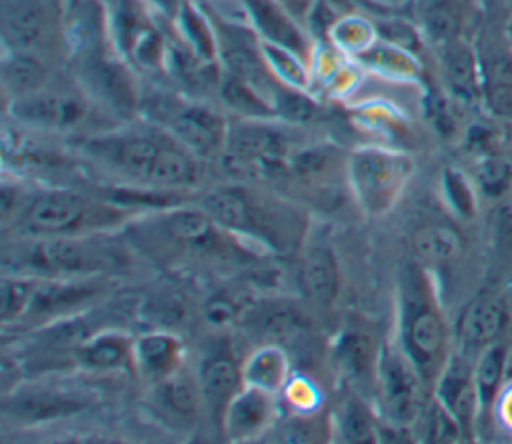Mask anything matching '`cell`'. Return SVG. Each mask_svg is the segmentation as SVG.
Wrapping results in <instances>:
<instances>
[{"mask_svg":"<svg viewBox=\"0 0 512 444\" xmlns=\"http://www.w3.org/2000/svg\"><path fill=\"white\" fill-rule=\"evenodd\" d=\"M124 210L74 190H46L24 206L18 228L38 238L98 234L124 220Z\"/></svg>","mask_w":512,"mask_h":444,"instance_id":"cell-4","label":"cell"},{"mask_svg":"<svg viewBox=\"0 0 512 444\" xmlns=\"http://www.w3.org/2000/svg\"><path fill=\"white\" fill-rule=\"evenodd\" d=\"M442 188L452 210L462 218H472L476 214V194L466 176L458 170H444Z\"/></svg>","mask_w":512,"mask_h":444,"instance_id":"cell-39","label":"cell"},{"mask_svg":"<svg viewBox=\"0 0 512 444\" xmlns=\"http://www.w3.org/2000/svg\"><path fill=\"white\" fill-rule=\"evenodd\" d=\"M56 6L58 0H4L2 38L6 50L38 54L54 34Z\"/></svg>","mask_w":512,"mask_h":444,"instance_id":"cell-12","label":"cell"},{"mask_svg":"<svg viewBox=\"0 0 512 444\" xmlns=\"http://www.w3.org/2000/svg\"><path fill=\"white\" fill-rule=\"evenodd\" d=\"M400 350L424 384L436 382L452 354V336L434 284L418 262H408L398 278Z\"/></svg>","mask_w":512,"mask_h":444,"instance_id":"cell-2","label":"cell"},{"mask_svg":"<svg viewBox=\"0 0 512 444\" xmlns=\"http://www.w3.org/2000/svg\"><path fill=\"white\" fill-rule=\"evenodd\" d=\"M434 398L456 418L464 436L470 438L478 424L474 360L452 352L434 382Z\"/></svg>","mask_w":512,"mask_h":444,"instance_id":"cell-14","label":"cell"},{"mask_svg":"<svg viewBox=\"0 0 512 444\" xmlns=\"http://www.w3.org/2000/svg\"><path fill=\"white\" fill-rule=\"evenodd\" d=\"M412 250L426 264H444L462 254L464 240L452 226L424 224L412 234Z\"/></svg>","mask_w":512,"mask_h":444,"instance_id":"cell-29","label":"cell"},{"mask_svg":"<svg viewBox=\"0 0 512 444\" xmlns=\"http://www.w3.org/2000/svg\"><path fill=\"white\" fill-rule=\"evenodd\" d=\"M424 434L428 442H454L464 436L456 418L434 398L430 406H424Z\"/></svg>","mask_w":512,"mask_h":444,"instance_id":"cell-38","label":"cell"},{"mask_svg":"<svg viewBox=\"0 0 512 444\" xmlns=\"http://www.w3.org/2000/svg\"><path fill=\"white\" fill-rule=\"evenodd\" d=\"M442 68L446 82L454 96L464 102H476L482 98V74L476 50L460 38L440 44Z\"/></svg>","mask_w":512,"mask_h":444,"instance_id":"cell-21","label":"cell"},{"mask_svg":"<svg viewBox=\"0 0 512 444\" xmlns=\"http://www.w3.org/2000/svg\"><path fill=\"white\" fill-rule=\"evenodd\" d=\"M74 356L80 366L90 370H114L132 358V342L118 332H98L84 338Z\"/></svg>","mask_w":512,"mask_h":444,"instance_id":"cell-25","label":"cell"},{"mask_svg":"<svg viewBox=\"0 0 512 444\" xmlns=\"http://www.w3.org/2000/svg\"><path fill=\"white\" fill-rule=\"evenodd\" d=\"M182 344L164 330L142 334L132 342V362L140 374L152 382H160L180 368Z\"/></svg>","mask_w":512,"mask_h":444,"instance_id":"cell-20","label":"cell"},{"mask_svg":"<svg viewBox=\"0 0 512 444\" xmlns=\"http://www.w3.org/2000/svg\"><path fill=\"white\" fill-rule=\"evenodd\" d=\"M246 14L260 40L280 46L296 56H306L308 42L302 30L274 0H242Z\"/></svg>","mask_w":512,"mask_h":444,"instance_id":"cell-19","label":"cell"},{"mask_svg":"<svg viewBox=\"0 0 512 444\" xmlns=\"http://www.w3.org/2000/svg\"><path fill=\"white\" fill-rule=\"evenodd\" d=\"M146 2H150V4H152L160 14H164L166 18H172V20H174L186 0H146Z\"/></svg>","mask_w":512,"mask_h":444,"instance_id":"cell-41","label":"cell"},{"mask_svg":"<svg viewBox=\"0 0 512 444\" xmlns=\"http://www.w3.org/2000/svg\"><path fill=\"white\" fill-rule=\"evenodd\" d=\"M336 358L350 378H360L372 364L370 340L360 332H346L336 348Z\"/></svg>","mask_w":512,"mask_h":444,"instance_id":"cell-37","label":"cell"},{"mask_svg":"<svg viewBox=\"0 0 512 444\" xmlns=\"http://www.w3.org/2000/svg\"><path fill=\"white\" fill-rule=\"evenodd\" d=\"M244 384L256 386L266 392H278L288 378V360L286 354L276 344H266L242 366Z\"/></svg>","mask_w":512,"mask_h":444,"instance_id":"cell-31","label":"cell"},{"mask_svg":"<svg viewBox=\"0 0 512 444\" xmlns=\"http://www.w3.org/2000/svg\"><path fill=\"white\" fill-rule=\"evenodd\" d=\"M502 410L506 412V416H508V420L512 422V392L506 396V408L502 406Z\"/></svg>","mask_w":512,"mask_h":444,"instance_id":"cell-42","label":"cell"},{"mask_svg":"<svg viewBox=\"0 0 512 444\" xmlns=\"http://www.w3.org/2000/svg\"><path fill=\"white\" fill-rule=\"evenodd\" d=\"M274 416V394L244 384L224 410L220 430L230 440H250L266 430Z\"/></svg>","mask_w":512,"mask_h":444,"instance_id":"cell-17","label":"cell"},{"mask_svg":"<svg viewBox=\"0 0 512 444\" xmlns=\"http://www.w3.org/2000/svg\"><path fill=\"white\" fill-rule=\"evenodd\" d=\"M154 400L174 422L182 426V424L194 422L198 412V402L202 398H200L198 382H192L178 370L172 376L156 382Z\"/></svg>","mask_w":512,"mask_h":444,"instance_id":"cell-27","label":"cell"},{"mask_svg":"<svg viewBox=\"0 0 512 444\" xmlns=\"http://www.w3.org/2000/svg\"><path fill=\"white\" fill-rule=\"evenodd\" d=\"M14 414L24 416L28 420H44L54 418L58 414H68L76 408L74 400L56 396L52 392H32L24 396H14Z\"/></svg>","mask_w":512,"mask_h":444,"instance_id":"cell-34","label":"cell"},{"mask_svg":"<svg viewBox=\"0 0 512 444\" xmlns=\"http://www.w3.org/2000/svg\"><path fill=\"white\" fill-rule=\"evenodd\" d=\"M114 50L140 68H152L162 56V38L142 0H106Z\"/></svg>","mask_w":512,"mask_h":444,"instance_id":"cell-11","label":"cell"},{"mask_svg":"<svg viewBox=\"0 0 512 444\" xmlns=\"http://www.w3.org/2000/svg\"><path fill=\"white\" fill-rule=\"evenodd\" d=\"M160 224L168 240L176 246L210 256L224 250V240L220 236L224 228H220L202 206L174 208L160 218Z\"/></svg>","mask_w":512,"mask_h":444,"instance_id":"cell-18","label":"cell"},{"mask_svg":"<svg viewBox=\"0 0 512 444\" xmlns=\"http://www.w3.org/2000/svg\"><path fill=\"white\" fill-rule=\"evenodd\" d=\"M84 150L120 176L156 188H186L198 182V156L154 122L88 138Z\"/></svg>","mask_w":512,"mask_h":444,"instance_id":"cell-1","label":"cell"},{"mask_svg":"<svg viewBox=\"0 0 512 444\" xmlns=\"http://www.w3.org/2000/svg\"><path fill=\"white\" fill-rule=\"evenodd\" d=\"M350 190L358 206L370 214H386L400 198L412 174V160L382 148H358L346 162Z\"/></svg>","mask_w":512,"mask_h":444,"instance_id":"cell-6","label":"cell"},{"mask_svg":"<svg viewBox=\"0 0 512 444\" xmlns=\"http://www.w3.org/2000/svg\"><path fill=\"white\" fill-rule=\"evenodd\" d=\"M338 432L346 442L376 440V426L368 408L360 400H348L338 412Z\"/></svg>","mask_w":512,"mask_h":444,"instance_id":"cell-36","label":"cell"},{"mask_svg":"<svg viewBox=\"0 0 512 444\" xmlns=\"http://www.w3.org/2000/svg\"><path fill=\"white\" fill-rule=\"evenodd\" d=\"M112 242L102 238V232L44 238L28 254V264L40 272L62 276L88 278L92 274L112 272L126 260L120 246Z\"/></svg>","mask_w":512,"mask_h":444,"instance_id":"cell-7","label":"cell"},{"mask_svg":"<svg viewBox=\"0 0 512 444\" xmlns=\"http://www.w3.org/2000/svg\"><path fill=\"white\" fill-rule=\"evenodd\" d=\"M200 206L226 232L250 238L278 252L292 250L304 228L296 210L288 204L258 196L240 186L216 188L202 198Z\"/></svg>","mask_w":512,"mask_h":444,"instance_id":"cell-3","label":"cell"},{"mask_svg":"<svg viewBox=\"0 0 512 444\" xmlns=\"http://www.w3.org/2000/svg\"><path fill=\"white\" fill-rule=\"evenodd\" d=\"M96 292H98V284L88 278H82L80 282L38 284L26 314H40V316L58 314L70 306H78L86 302Z\"/></svg>","mask_w":512,"mask_h":444,"instance_id":"cell-28","label":"cell"},{"mask_svg":"<svg viewBox=\"0 0 512 444\" xmlns=\"http://www.w3.org/2000/svg\"><path fill=\"white\" fill-rule=\"evenodd\" d=\"M174 20L178 22L182 38L186 40V46L190 48V52L206 64L214 62L218 56V38L210 30L204 14L196 10L190 4V0H186Z\"/></svg>","mask_w":512,"mask_h":444,"instance_id":"cell-32","label":"cell"},{"mask_svg":"<svg viewBox=\"0 0 512 444\" xmlns=\"http://www.w3.org/2000/svg\"><path fill=\"white\" fill-rule=\"evenodd\" d=\"M506 308L494 294H478L460 312L454 326V352L476 360L482 350L502 340Z\"/></svg>","mask_w":512,"mask_h":444,"instance_id":"cell-13","label":"cell"},{"mask_svg":"<svg viewBox=\"0 0 512 444\" xmlns=\"http://www.w3.org/2000/svg\"><path fill=\"white\" fill-rule=\"evenodd\" d=\"M374 366L382 420L390 426L408 430L424 412V380L400 346L382 348Z\"/></svg>","mask_w":512,"mask_h":444,"instance_id":"cell-9","label":"cell"},{"mask_svg":"<svg viewBox=\"0 0 512 444\" xmlns=\"http://www.w3.org/2000/svg\"><path fill=\"white\" fill-rule=\"evenodd\" d=\"M504 34H506V38H508V42H510V46H512V16H510V20L506 22V30H504Z\"/></svg>","mask_w":512,"mask_h":444,"instance_id":"cell-43","label":"cell"},{"mask_svg":"<svg viewBox=\"0 0 512 444\" xmlns=\"http://www.w3.org/2000/svg\"><path fill=\"white\" fill-rule=\"evenodd\" d=\"M196 382L206 410L210 412L212 420L220 426L226 406L244 386L242 368L236 364L232 354L222 348L208 354L202 360Z\"/></svg>","mask_w":512,"mask_h":444,"instance_id":"cell-16","label":"cell"},{"mask_svg":"<svg viewBox=\"0 0 512 444\" xmlns=\"http://www.w3.org/2000/svg\"><path fill=\"white\" fill-rule=\"evenodd\" d=\"M298 280L302 292L316 304L330 306L338 296L340 274L334 252L328 246H312L304 252Z\"/></svg>","mask_w":512,"mask_h":444,"instance_id":"cell-22","label":"cell"},{"mask_svg":"<svg viewBox=\"0 0 512 444\" xmlns=\"http://www.w3.org/2000/svg\"><path fill=\"white\" fill-rule=\"evenodd\" d=\"M78 74L86 92L120 116L140 110V94L130 76L128 62L106 54L100 46L78 50Z\"/></svg>","mask_w":512,"mask_h":444,"instance_id":"cell-10","label":"cell"},{"mask_svg":"<svg viewBox=\"0 0 512 444\" xmlns=\"http://www.w3.org/2000/svg\"><path fill=\"white\" fill-rule=\"evenodd\" d=\"M378 2H382V4H390V6H394V4H402V0H378Z\"/></svg>","mask_w":512,"mask_h":444,"instance_id":"cell-44","label":"cell"},{"mask_svg":"<svg viewBox=\"0 0 512 444\" xmlns=\"http://www.w3.org/2000/svg\"><path fill=\"white\" fill-rule=\"evenodd\" d=\"M10 114L28 126L64 130L82 118V102L72 94L46 90L44 86L30 94L12 98Z\"/></svg>","mask_w":512,"mask_h":444,"instance_id":"cell-15","label":"cell"},{"mask_svg":"<svg viewBox=\"0 0 512 444\" xmlns=\"http://www.w3.org/2000/svg\"><path fill=\"white\" fill-rule=\"evenodd\" d=\"M506 366H508V348L502 340L494 342L486 350L478 354L474 360V386H476V396H478V424H482L502 386H504V376H506Z\"/></svg>","mask_w":512,"mask_h":444,"instance_id":"cell-24","label":"cell"},{"mask_svg":"<svg viewBox=\"0 0 512 444\" xmlns=\"http://www.w3.org/2000/svg\"><path fill=\"white\" fill-rule=\"evenodd\" d=\"M290 156V138L264 118H242L228 124L222 148L224 166L240 176L276 174Z\"/></svg>","mask_w":512,"mask_h":444,"instance_id":"cell-8","label":"cell"},{"mask_svg":"<svg viewBox=\"0 0 512 444\" xmlns=\"http://www.w3.org/2000/svg\"><path fill=\"white\" fill-rule=\"evenodd\" d=\"M140 110L198 158L214 156L224 148L228 124L216 110L204 104L156 92L142 96Z\"/></svg>","mask_w":512,"mask_h":444,"instance_id":"cell-5","label":"cell"},{"mask_svg":"<svg viewBox=\"0 0 512 444\" xmlns=\"http://www.w3.org/2000/svg\"><path fill=\"white\" fill-rule=\"evenodd\" d=\"M48 70L38 54L6 50L2 58V84L12 96H24L46 86Z\"/></svg>","mask_w":512,"mask_h":444,"instance_id":"cell-26","label":"cell"},{"mask_svg":"<svg viewBox=\"0 0 512 444\" xmlns=\"http://www.w3.org/2000/svg\"><path fill=\"white\" fill-rule=\"evenodd\" d=\"M242 322L252 336L264 340H288L298 336L306 326V320L294 306L280 302L250 306L244 312Z\"/></svg>","mask_w":512,"mask_h":444,"instance_id":"cell-23","label":"cell"},{"mask_svg":"<svg viewBox=\"0 0 512 444\" xmlns=\"http://www.w3.org/2000/svg\"><path fill=\"white\" fill-rule=\"evenodd\" d=\"M464 12L466 0H418L422 28L436 44L460 38Z\"/></svg>","mask_w":512,"mask_h":444,"instance_id":"cell-30","label":"cell"},{"mask_svg":"<svg viewBox=\"0 0 512 444\" xmlns=\"http://www.w3.org/2000/svg\"><path fill=\"white\" fill-rule=\"evenodd\" d=\"M478 190L490 198L500 200L512 190V162L494 154H488L476 174Z\"/></svg>","mask_w":512,"mask_h":444,"instance_id":"cell-35","label":"cell"},{"mask_svg":"<svg viewBox=\"0 0 512 444\" xmlns=\"http://www.w3.org/2000/svg\"><path fill=\"white\" fill-rule=\"evenodd\" d=\"M206 318L214 326H224L238 318V306L226 296H216L206 304Z\"/></svg>","mask_w":512,"mask_h":444,"instance_id":"cell-40","label":"cell"},{"mask_svg":"<svg viewBox=\"0 0 512 444\" xmlns=\"http://www.w3.org/2000/svg\"><path fill=\"white\" fill-rule=\"evenodd\" d=\"M38 282L26 278V276H4L2 278V302H0V318L4 324H10L12 320H18L26 314L32 296L36 292Z\"/></svg>","mask_w":512,"mask_h":444,"instance_id":"cell-33","label":"cell"}]
</instances>
